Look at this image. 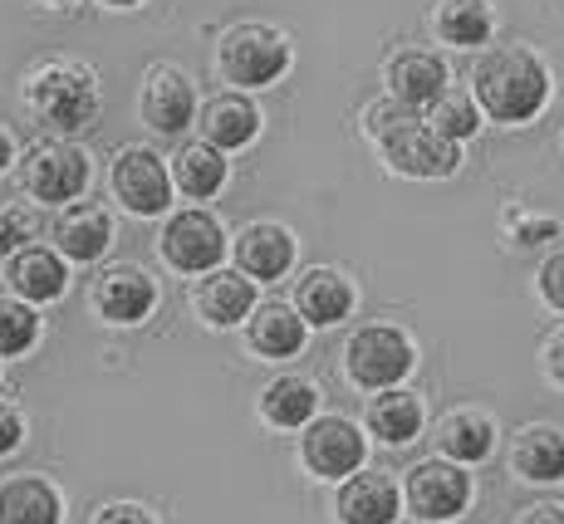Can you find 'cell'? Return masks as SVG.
Masks as SVG:
<instances>
[{
	"label": "cell",
	"mask_w": 564,
	"mask_h": 524,
	"mask_svg": "<svg viewBox=\"0 0 564 524\" xmlns=\"http://www.w3.org/2000/svg\"><path fill=\"white\" fill-rule=\"evenodd\" d=\"M545 368H550V378H555L560 387H564V329L545 343Z\"/></svg>",
	"instance_id": "36"
},
{
	"label": "cell",
	"mask_w": 564,
	"mask_h": 524,
	"mask_svg": "<svg viewBox=\"0 0 564 524\" xmlns=\"http://www.w3.org/2000/svg\"><path fill=\"white\" fill-rule=\"evenodd\" d=\"M54 240H59V250L69 260H84V265H89V260H99L108 250V240H113V221H108L104 206L79 201L54 221Z\"/></svg>",
	"instance_id": "21"
},
{
	"label": "cell",
	"mask_w": 564,
	"mask_h": 524,
	"mask_svg": "<svg viewBox=\"0 0 564 524\" xmlns=\"http://www.w3.org/2000/svg\"><path fill=\"white\" fill-rule=\"evenodd\" d=\"M89 187V152L74 143H40L25 157V192L35 201H74Z\"/></svg>",
	"instance_id": "7"
},
{
	"label": "cell",
	"mask_w": 564,
	"mask_h": 524,
	"mask_svg": "<svg viewBox=\"0 0 564 524\" xmlns=\"http://www.w3.org/2000/svg\"><path fill=\"white\" fill-rule=\"evenodd\" d=\"M437 446L452 456V466L486 461L496 446V422L481 417V412H447L437 427Z\"/></svg>",
	"instance_id": "24"
},
{
	"label": "cell",
	"mask_w": 564,
	"mask_h": 524,
	"mask_svg": "<svg viewBox=\"0 0 564 524\" xmlns=\"http://www.w3.org/2000/svg\"><path fill=\"white\" fill-rule=\"evenodd\" d=\"M202 138H206V148H216V152H231V148H246L251 138L260 133V113H256V103L251 98H241V94H216L212 103L202 108Z\"/></svg>",
	"instance_id": "19"
},
{
	"label": "cell",
	"mask_w": 564,
	"mask_h": 524,
	"mask_svg": "<svg viewBox=\"0 0 564 524\" xmlns=\"http://www.w3.org/2000/svg\"><path fill=\"white\" fill-rule=\"evenodd\" d=\"M398 480L388 471H364V476H349L339 490V520L344 524H393L398 520Z\"/></svg>",
	"instance_id": "14"
},
{
	"label": "cell",
	"mask_w": 564,
	"mask_h": 524,
	"mask_svg": "<svg viewBox=\"0 0 564 524\" xmlns=\"http://www.w3.org/2000/svg\"><path fill=\"white\" fill-rule=\"evenodd\" d=\"M540 290H545V299L555 304V309H564V250L545 260V270H540Z\"/></svg>",
	"instance_id": "32"
},
{
	"label": "cell",
	"mask_w": 564,
	"mask_h": 524,
	"mask_svg": "<svg viewBox=\"0 0 564 524\" xmlns=\"http://www.w3.org/2000/svg\"><path fill=\"white\" fill-rule=\"evenodd\" d=\"M113 192L133 216H162L172 201V177H167L158 152L123 148L113 157Z\"/></svg>",
	"instance_id": "8"
},
{
	"label": "cell",
	"mask_w": 564,
	"mask_h": 524,
	"mask_svg": "<svg viewBox=\"0 0 564 524\" xmlns=\"http://www.w3.org/2000/svg\"><path fill=\"white\" fill-rule=\"evenodd\" d=\"M192 304H197V314L212 329H231V324L251 319L256 285L246 275H231V270H212L197 285V294H192Z\"/></svg>",
	"instance_id": "16"
},
{
	"label": "cell",
	"mask_w": 564,
	"mask_h": 524,
	"mask_svg": "<svg viewBox=\"0 0 564 524\" xmlns=\"http://www.w3.org/2000/svg\"><path fill=\"white\" fill-rule=\"evenodd\" d=\"M94 524H153V515H148L143 505H128V500H118V505H104L99 515H94Z\"/></svg>",
	"instance_id": "34"
},
{
	"label": "cell",
	"mask_w": 564,
	"mask_h": 524,
	"mask_svg": "<svg viewBox=\"0 0 564 524\" xmlns=\"http://www.w3.org/2000/svg\"><path fill=\"white\" fill-rule=\"evenodd\" d=\"M427 128L442 133L447 143H462V138H471L476 128H481V108L471 103V94H442L437 103H432Z\"/></svg>",
	"instance_id": "29"
},
{
	"label": "cell",
	"mask_w": 564,
	"mask_h": 524,
	"mask_svg": "<svg viewBox=\"0 0 564 524\" xmlns=\"http://www.w3.org/2000/svg\"><path fill=\"white\" fill-rule=\"evenodd\" d=\"M354 309V285L339 275V270H310V275L295 280V314L305 324H339L349 319Z\"/></svg>",
	"instance_id": "18"
},
{
	"label": "cell",
	"mask_w": 564,
	"mask_h": 524,
	"mask_svg": "<svg viewBox=\"0 0 564 524\" xmlns=\"http://www.w3.org/2000/svg\"><path fill=\"white\" fill-rule=\"evenodd\" d=\"M511 466L520 480H564V432L555 427H520L511 446Z\"/></svg>",
	"instance_id": "22"
},
{
	"label": "cell",
	"mask_w": 564,
	"mask_h": 524,
	"mask_svg": "<svg viewBox=\"0 0 564 524\" xmlns=\"http://www.w3.org/2000/svg\"><path fill=\"white\" fill-rule=\"evenodd\" d=\"M104 6H138V0H104Z\"/></svg>",
	"instance_id": "39"
},
{
	"label": "cell",
	"mask_w": 564,
	"mask_h": 524,
	"mask_svg": "<svg viewBox=\"0 0 564 524\" xmlns=\"http://www.w3.org/2000/svg\"><path fill=\"white\" fill-rule=\"evenodd\" d=\"M221 250H226V236H221V221L206 211H177L162 231V260L182 275H212L221 265Z\"/></svg>",
	"instance_id": "6"
},
{
	"label": "cell",
	"mask_w": 564,
	"mask_h": 524,
	"mask_svg": "<svg viewBox=\"0 0 564 524\" xmlns=\"http://www.w3.org/2000/svg\"><path fill=\"white\" fill-rule=\"evenodd\" d=\"M496 30L491 0H442L437 6V35L447 45H486Z\"/></svg>",
	"instance_id": "27"
},
{
	"label": "cell",
	"mask_w": 564,
	"mask_h": 524,
	"mask_svg": "<svg viewBox=\"0 0 564 524\" xmlns=\"http://www.w3.org/2000/svg\"><path fill=\"white\" fill-rule=\"evenodd\" d=\"M388 94H393V103H403L408 113L432 108L442 94H447V64H442L432 50L398 54V59L388 64Z\"/></svg>",
	"instance_id": "13"
},
{
	"label": "cell",
	"mask_w": 564,
	"mask_h": 524,
	"mask_svg": "<svg viewBox=\"0 0 564 524\" xmlns=\"http://www.w3.org/2000/svg\"><path fill=\"white\" fill-rule=\"evenodd\" d=\"M368 427H373L378 441L403 446L422 432V402L412 397V392H398V387L378 392V397H368Z\"/></svg>",
	"instance_id": "26"
},
{
	"label": "cell",
	"mask_w": 564,
	"mask_h": 524,
	"mask_svg": "<svg viewBox=\"0 0 564 524\" xmlns=\"http://www.w3.org/2000/svg\"><path fill=\"white\" fill-rule=\"evenodd\" d=\"M560 221L555 216H516V240H525V245H535L540 236H555Z\"/></svg>",
	"instance_id": "35"
},
{
	"label": "cell",
	"mask_w": 564,
	"mask_h": 524,
	"mask_svg": "<svg viewBox=\"0 0 564 524\" xmlns=\"http://www.w3.org/2000/svg\"><path fill=\"white\" fill-rule=\"evenodd\" d=\"M25 103L40 123L59 128V133H79L99 118V79L89 64L79 59H50L25 79Z\"/></svg>",
	"instance_id": "2"
},
{
	"label": "cell",
	"mask_w": 564,
	"mask_h": 524,
	"mask_svg": "<svg viewBox=\"0 0 564 524\" xmlns=\"http://www.w3.org/2000/svg\"><path fill=\"white\" fill-rule=\"evenodd\" d=\"M466 500H471V476H466L462 466L422 461L417 471L408 476V505H412V515H422V520L462 515Z\"/></svg>",
	"instance_id": "9"
},
{
	"label": "cell",
	"mask_w": 564,
	"mask_h": 524,
	"mask_svg": "<svg viewBox=\"0 0 564 524\" xmlns=\"http://www.w3.org/2000/svg\"><path fill=\"white\" fill-rule=\"evenodd\" d=\"M305 466L324 480L354 476L364 466V436L349 417H319L305 432Z\"/></svg>",
	"instance_id": "12"
},
{
	"label": "cell",
	"mask_w": 564,
	"mask_h": 524,
	"mask_svg": "<svg viewBox=\"0 0 564 524\" xmlns=\"http://www.w3.org/2000/svg\"><path fill=\"white\" fill-rule=\"evenodd\" d=\"M69 275H64V260L45 245H25L10 255V290L20 294V304H50L59 299Z\"/></svg>",
	"instance_id": "20"
},
{
	"label": "cell",
	"mask_w": 564,
	"mask_h": 524,
	"mask_svg": "<svg viewBox=\"0 0 564 524\" xmlns=\"http://www.w3.org/2000/svg\"><path fill=\"white\" fill-rule=\"evenodd\" d=\"M251 348L265 358H290L305 348V319H300L295 309H285V304H260V309H251Z\"/></svg>",
	"instance_id": "23"
},
{
	"label": "cell",
	"mask_w": 564,
	"mask_h": 524,
	"mask_svg": "<svg viewBox=\"0 0 564 524\" xmlns=\"http://www.w3.org/2000/svg\"><path fill=\"white\" fill-rule=\"evenodd\" d=\"M20 441H25V422H20V412L10 402H0V456H10Z\"/></svg>",
	"instance_id": "33"
},
{
	"label": "cell",
	"mask_w": 564,
	"mask_h": 524,
	"mask_svg": "<svg viewBox=\"0 0 564 524\" xmlns=\"http://www.w3.org/2000/svg\"><path fill=\"white\" fill-rule=\"evenodd\" d=\"M290 69V45L270 25H236L221 40V74L241 89H265Z\"/></svg>",
	"instance_id": "4"
},
{
	"label": "cell",
	"mask_w": 564,
	"mask_h": 524,
	"mask_svg": "<svg viewBox=\"0 0 564 524\" xmlns=\"http://www.w3.org/2000/svg\"><path fill=\"white\" fill-rule=\"evenodd\" d=\"M516 524H564V505H530Z\"/></svg>",
	"instance_id": "37"
},
{
	"label": "cell",
	"mask_w": 564,
	"mask_h": 524,
	"mask_svg": "<svg viewBox=\"0 0 564 524\" xmlns=\"http://www.w3.org/2000/svg\"><path fill=\"white\" fill-rule=\"evenodd\" d=\"M35 338H40V319H35V309H30V304H20V299L0 304V358L30 353V348H35Z\"/></svg>",
	"instance_id": "30"
},
{
	"label": "cell",
	"mask_w": 564,
	"mask_h": 524,
	"mask_svg": "<svg viewBox=\"0 0 564 524\" xmlns=\"http://www.w3.org/2000/svg\"><path fill=\"white\" fill-rule=\"evenodd\" d=\"M378 143H383L388 167L403 172V177H452V172L462 167V148L447 143L442 133H432L417 118L398 123L393 133H383Z\"/></svg>",
	"instance_id": "5"
},
{
	"label": "cell",
	"mask_w": 564,
	"mask_h": 524,
	"mask_svg": "<svg viewBox=\"0 0 564 524\" xmlns=\"http://www.w3.org/2000/svg\"><path fill=\"white\" fill-rule=\"evenodd\" d=\"M236 260L251 280H280L290 265H295V240H290L285 226L275 221H251L241 236H236Z\"/></svg>",
	"instance_id": "15"
},
{
	"label": "cell",
	"mask_w": 564,
	"mask_h": 524,
	"mask_svg": "<svg viewBox=\"0 0 564 524\" xmlns=\"http://www.w3.org/2000/svg\"><path fill=\"white\" fill-rule=\"evenodd\" d=\"M50 6H69V0H50Z\"/></svg>",
	"instance_id": "40"
},
{
	"label": "cell",
	"mask_w": 564,
	"mask_h": 524,
	"mask_svg": "<svg viewBox=\"0 0 564 524\" xmlns=\"http://www.w3.org/2000/svg\"><path fill=\"white\" fill-rule=\"evenodd\" d=\"M550 69L535 50L525 45H496L476 59L471 69V103L496 123H525L545 108Z\"/></svg>",
	"instance_id": "1"
},
{
	"label": "cell",
	"mask_w": 564,
	"mask_h": 524,
	"mask_svg": "<svg viewBox=\"0 0 564 524\" xmlns=\"http://www.w3.org/2000/svg\"><path fill=\"white\" fill-rule=\"evenodd\" d=\"M89 299H94V309H99V319H108V324H143L158 304V285L148 280V270L113 265L94 280Z\"/></svg>",
	"instance_id": "10"
},
{
	"label": "cell",
	"mask_w": 564,
	"mask_h": 524,
	"mask_svg": "<svg viewBox=\"0 0 564 524\" xmlns=\"http://www.w3.org/2000/svg\"><path fill=\"white\" fill-rule=\"evenodd\" d=\"M10 162H15V138H10L6 128H0V172H6Z\"/></svg>",
	"instance_id": "38"
},
{
	"label": "cell",
	"mask_w": 564,
	"mask_h": 524,
	"mask_svg": "<svg viewBox=\"0 0 564 524\" xmlns=\"http://www.w3.org/2000/svg\"><path fill=\"white\" fill-rule=\"evenodd\" d=\"M260 412H265V422H275V427H310L314 412H319V387L305 378H275L265 392H260Z\"/></svg>",
	"instance_id": "25"
},
{
	"label": "cell",
	"mask_w": 564,
	"mask_h": 524,
	"mask_svg": "<svg viewBox=\"0 0 564 524\" xmlns=\"http://www.w3.org/2000/svg\"><path fill=\"white\" fill-rule=\"evenodd\" d=\"M64 500L45 476H10L0 480V524H59Z\"/></svg>",
	"instance_id": "17"
},
{
	"label": "cell",
	"mask_w": 564,
	"mask_h": 524,
	"mask_svg": "<svg viewBox=\"0 0 564 524\" xmlns=\"http://www.w3.org/2000/svg\"><path fill=\"white\" fill-rule=\"evenodd\" d=\"M344 363H349V378L359 382V387L388 392L393 382H403L412 373L417 353H412V343H408L403 329H393V324H368V329H359L349 338Z\"/></svg>",
	"instance_id": "3"
},
{
	"label": "cell",
	"mask_w": 564,
	"mask_h": 524,
	"mask_svg": "<svg viewBox=\"0 0 564 524\" xmlns=\"http://www.w3.org/2000/svg\"><path fill=\"white\" fill-rule=\"evenodd\" d=\"M197 118V89H192V79L182 69H172V64H158V69H148V84H143V123L153 128V133H167L177 138L182 128Z\"/></svg>",
	"instance_id": "11"
},
{
	"label": "cell",
	"mask_w": 564,
	"mask_h": 524,
	"mask_svg": "<svg viewBox=\"0 0 564 524\" xmlns=\"http://www.w3.org/2000/svg\"><path fill=\"white\" fill-rule=\"evenodd\" d=\"M30 236H35V216H30L20 201H0V255L25 250Z\"/></svg>",
	"instance_id": "31"
},
{
	"label": "cell",
	"mask_w": 564,
	"mask_h": 524,
	"mask_svg": "<svg viewBox=\"0 0 564 524\" xmlns=\"http://www.w3.org/2000/svg\"><path fill=\"white\" fill-rule=\"evenodd\" d=\"M172 177H177V187L187 192V196H216L226 187V157L216 148H206V143H192V148H182L177 157H172Z\"/></svg>",
	"instance_id": "28"
}]
</instances>
